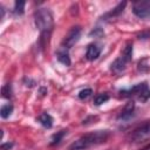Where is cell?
Here are the masks:
<instances>
[{
	"label": "cell",
	"mask_w": 150,
	"mask_h": 150,
	"mask_svg": "<svg viewBox=\"0 0 150 150\" xmlns=\"http://www.w3.org/2000/svg\"><path fill=\"white\" fill-rule=\"evenodd\" d=\"M34 22L36 28L40 32V42L42 47L47 45V41L50 38L53 27H54V19L50 9L48 8H39L34 14Z\"/></svg>",
	"instance_id": "cell-1"
},
{
	"label": "cell",
	"mask_w": 150,
	"mask_h": 150,
	"mask_svg": "<svg viewBox=\"0 0 150 150\" xmlns=\"http://www.w3.org/2000/svg\"><path fill=\"white\" fill-rule=\"evenodd\" d=\"M109 137H110L109 130L91 131V132L82 135L80 138L74 141L69 145L68 150H87L89 148H93V146H96V145H100V144L107 142Z\"/></svg>",
	"instance_id": "cell-2"
},
{
	"label": "cell",
	"mask_w": 150,
	"mask_h": 150,
	"mask_svg": "<svg viewBox=\"0 0 150 150\" xmlns=\"http://www.w3.org/2000/svg\"><path fill=\"white\" fill-rule=\"evenodd\" d=\"M120 94L124 97H134L135 100L139 101L141 103H145L150 98V87L146 82L138 83L129 89H123Z\"/></svg>",
	"instance_id": "cell-3"
},
{
	"label": "cell",
	"mask_w": 150,
	"mask_h": 150,
	"mask_svg": "<svg viewBox=\"0 0 150 150\" xmlns=\"http://www.w3.org/2000/svg\"><path fill=\"white\" fill-rule=\"evenodd\" d=\"M131 59H132V43H127L121 55L111 63V70L116 74L124 71L128 63L131 61Z\"/></svg>",
	"instance_id": "cell-4"
},
{
	"label": "cell",
	"mask_w": 150,
	"mask_h": 150,
	"mask_svg": "<svg viewBox=\"0 0 150 150\" xmlns=\"http://www.w3.org/2000/svg\"><path fill=\"white\" fill-rule=\"evenodd\" d=\"M148 139H150V122L139 125L129 135V141L135 144L145 142Z\"/></svg>",
	"instance_id": "cell-5"
},
{
	"label": "cell",
	"mask_w": 150,
	"mask_h": 150,
	"mask_svg": "<svg viewBox=\"0 0 150 150\" xmlns=\"http://www.w3.org/2000/svg\"><path fill=\"white\" fill-rule=\"evenodd\" d=\"M81 38V27L80 26H75V27H71L70 30L67 33V35L64 36L63 41H62V47L67 48V49H70Z\"/></svg>",
	"instance_id": "cell-6"
},
{
	"label": "cell",
	"mask_w": 150,
	"mask_h": 150,
	"mask_svg": "<svg viewBox=\"0 0 150 150\" xmlns=\"http://www.w3.org/2000/svg\"><path fill=\"white\" fill-rule=\"evenodd\" d=\"M134 14L144 20H150V1H137L132 5Z\"/></svg>",
	"instance_id": "cell-7"
},
{
	"label": "cell",
	"mask_w": 150,
	"mask_h": 150,
	"mask_svg": "<svg viewBox=\"0 0 150 150\" xmlns=\"http://www.w3.org/2000/svg\"><path fill=\"white\" fill-rule=\"evenodd\" d=\"M134 111H135V102H134V101H129V102L124 105V108L122 109V111L120 112L117 120H120V121H121V120H122V121H128V120H130V118L132 117Z\"/></svg>",
	"instance_id": "cell-8"
},
{
	"label": "cell",
	"mask_w": 150,
	"mask_h": 150,
	"mask_svg": "<svg viewBox=\"0 0 150 150\" xmlns=\"http://www.w3.org/2000/svg\"><path fill=\"white\" fill-rule=\"evenodd\" d=\"M101 50H102L101 47H100L98 45H96V43H90V45H88L87 52H86V57H87V60H89V61L96 60V59L100 56Z\"/></svg>",
	"instance_id": "cell-9"
},
{
	"label": "cell",
	"mask_w": 150,
	"mask_h": 150,
	"mask_svg": "<svg viewBox=\"0 0 150 150\" xmlns=\"http://www.w3.org/2000/svg\"><path fill=\"white\" fill-rule=\"evenodd\" d=\"M68 50H69V49H67V48L60 46V48H59L57 52H56V59L59 60V62H61V63L64 64V66H70V63H71Z\"/></svg>",
	"instance_id": "cell-10"
},
{
	"label": "cell",
	"mask_w": 150,
	"mask_h": 150,
	"mask_svg": "<svg viewBox=\"0 0 150 150\" xmlns=\"http://www.w3.org/2000/svg\"><path fill=\"white\" fill-rule=\"evenodd\" d=\"M38 122H39L42 127L49 129V128L53 127V122H54V120H53V117H52L48 112H42V114L38 117Z\"/></svg>",
	"instance_id": "cell-11"
},
{
	"label": "cell",
	"mask_w": 150,
	"mask_h": 150,
	"mask_svg": "<svg viewBox=\"0 0 150 150\" xmlns=\"http://www.w3.org/2000/svg\"><path fill=\"white\" fill-rule=\"evenodd\" d=\"M127 6V2H120L112 11H110L109 13H107L105 15H104V19H112V18H115V16H117V15H120L123 11H124V7Z\"/></svg>",
	"instance_id": "cell-12"
},
{
	"label": "cell",
	"mask_w": 150,
	"mask_h": 150,
	"mask_svg": "<svg viewBox=\"0 0 150 150\" xmlns=\"http://www.w3.org/2000/svg\"><path fill=\"white\" fill-rule=\"evenodd\" d=\"M66 135H67V130H60V131H57L56 134H54V135L52 136L49 144H50V145H56V144H59Z\"/></svg>",
	"instance_id": "cell-13"
},
{
	"label": "cell",
	"mask_w": 150,
	"mask_h": 150,
	"mask_svg": "<svg viewBox=\"0 0 150 150\" xmlns=\"http://www.w3.org/2000/svg\"><path fill=\"white\" fill-rule=\"evenodd\" d=\"M13 105L11 104V103H7V104H4L2 107H1V109H0V115H1V117L2 118H8L11 115H12V112H13Z\"/></svg>",
	"instance_id": "cell-14"
},
{
	"label": "cell",
	"mask_w": 150,
	"mask_h": 150,
	"mask_svg": "<svg viewBox=\"0 0 150 150\" xmlns=\"http://www.w3.org/2000/svg\"><path fill=\"white\" fill-rule=\"evenodd\" d=\"M25 5H26V2L22 1V0L15 1V4H14V9H13L14 14H15V15H22L23 12H25Z\"/></svg>",
	"instance_id": "cell-15"
},
{
	"label": "cell",
	"mask_w": 150,
	"mask_h": 150,
	"mask_svg": "<svg viewBox=\"0 0 150 150\" xmlns=\"http://www.w3.org/2000/svg\"><path fill=\"white\" fill-rule=\"evenodd\" d=\"M109 100V95L107 93H101V94H97L94 98V104L95 105H101L103 103H105L107 101Z\"/></svg>",
	"instance_id": "cell-16"
},
{
	"label": "cell",
	"mask_w": 150,
	"mask_h": 150,
	"mask_svg": "<svg viewBox=\"0 0 150 150\" xmlns=\"http://www.w3.org/2000/svg\"><path fill=\"white\" fill-rule=\"evenodd\" d=\"M1 94H2V97L9 100V98L12 97V94H13V91H12V86H11L9 83L5 84V86L1 88Z\"/></svg>",
	"instance_id": "cell-17"
},
{
	"label": "cell",
	"mask_w": 150,
	"mask_h": 150,
	"mask_svg": "<svg viewBox=\"0 0 150 150\" xmlns=\"http://www.w3.org/2000/svg\"><path fill=\"white\" fill-rule=\"evenodd\" d=\"M91 94H93V90H91L90 88H86V89H83V90H81V91L79 93V98L86 100V98H88Z\"/></svg>",
	"instance_id": "cell-18"
},
{
	"label": "cell",
	"mask_w": 150,
	"mask_h": 150,
	"mask_svg": "<svg viewBox=\"0 0 150 150\" xmlns=\"http://www.w3.org/2000/svg\"><path fill=\"white\" fill-rule=\"evenodd\" d=\"M149 69V63H148V59H143L138 62V70L141 71H146Z\"/></svg>",
	"instance_id": "cell-19"
},
{
	"label": "cell",
	"mask_w": 150,
	"mask_h": 150,
	"mask_svg": "<svg viewBox=\"0 0 150 150\" xmlns=\"http://www.w3.org/2000/svg\"><path fill=\"white\" fill-rule=\"evenodd\" d=\"M103 34H104V33H103V30H102L101 28H98V27H97V28H95V29H93V30L90 32V36H91V35H94L95 38H101Z\"/></svg>",
	"instance_id": "cell-20"
},
{
	"label": "cell",
	"mask_w": 150,
	"mask_h": 150,
	"mask_svg": "<svg viewBox=\"0 0 150 150\" xmlns=\"http://www.w3.org/2000/svg\"><path fill=\"white\" fill-rule=\"evenodd\" d=\"M12 146H13V143H12V142L2 143V144H1V150H9V149H12Z\"/></svg>",
	"instance_id": "cell-21"
},
{
	"label": "cell",
	"mask_w": 150,
	"mask_h": 150,
	"mask_svg": "<svg viewBox=\"0 0 150 150\" xmlns=\"http://www.w3.org/2000/svg\"><path fill=\"white\" fill-rule=\"evenodd\" d=\"M138 38L139 39H148V38H150V30H148V32H144V33H141L139 35H138Z\"/></svg>",
	"instance_id": "cell-22"
},
{
	"label": "cell",
	"mask_w": 150,
	"mask_h": 150,
	"mask_svg": "<svg viewBox=\"0 0 150 150\" xmlns=\"http://www.w3.org/2000/svg\"><path fill=\"white\" fill-rule=\"evenodd\" d=\"M4 16H5V9H4V7L1 6V19H4Z\"/></svg>",
	"instance_id": "cell-23"
}]
</instances>
